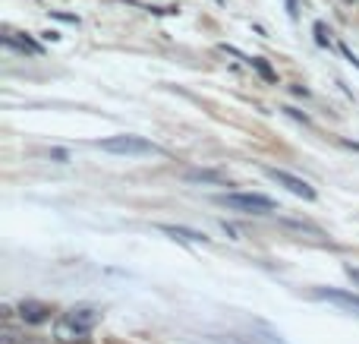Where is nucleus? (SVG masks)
Masks as SVG:
<instances>
[{
  "label": "nucleus",
  "mask_w": 359,
  "mask_h": 344,
  "mask_svg": "<svg viewBox=\"0 0 359 344\" xmlns=\"http://www.w3.org/2000/svg\"><path fill=\"white\" fill-rule=\"evenodd\" d=\"M217 206H227L233 212H243V215H265V212H274V199L262 193H221L215 196Z\"/></svg>",
  "instance_id": "nucleus-1"
},
{
  "label": "nucleus",
  "mask_w": 359,
  "mask_h": 344,
  "mask_svg": "<svg viewBox=\"0 0 359 344\" xmlns=\"http://www.w3.org/2000/svg\"><path fill=\"white\" fill-rule=\"evenodd\" d=\"M101 151H110V155H158V145L149 142V139L142 136H110V139H101V142H95Z\"/></svg>",
  "instance_id": "nucleus-2"
},
{
  "label": "nucleus",
  "mask_w": 359,
  "mask_h": 344,
  "mask_svg": "<svg viewBox=\"0 0 359 344\" xmlns=\"http://www.w3.org/2000/svg\"><path fill=\"white\" fill-rule=\"evenodd\" d=\"M265 174L274 180V183H281L284 190H290L293 196H299V199H306V202H312L315 199V190H312L306 180H299V177H293L290 171H281V167H265Z\"/></svg>",
  "instance_id": "nucleus-3"
},
{
  "label": "nucleus",
  "mask_w": 359,
  "mask_h": 344,
  "mask_svg": "<svg viewBox=\"0 0 359 344\" xmlns=\"http://www.w3.org/2000/svg\"><path fill=\"white\" fill-rule=\"evenodd\" d=\"M312 297H319V300H328V303H337L344 310L350 313H359V294H350V290H337V288H315Z\"/></svg>",
  "instance_id": "nucleus-4"
},
{
  "label": "nucleus",
  "mask_w": 359,
  "mask_h": 344,
  "mask_svg": "<svg viewBox=\"0 0 359 344\" xmlns=\"http://www.w3.org/2000/svg\"><path fill=\"white\" fill-rule=\"evenodd\" d=\"M19 319L26 325H41L51 319V306L41 300H22L19 303Z\"/></svg>",
  "instance_id": "nucleus-5"
},
{
  "label": "nucleus",
  "mask_w": 359,
  "mask_h": 344,
  "mask_svg": "<svg viewBox=\"0 0 359 344\" xmlns=\"http://www.w3.org/2000/svg\"><path fill=\"white\" fill-rule=\"evenodd\" d=\"M67 319H69V322H73L79 331H85V335H88V331H92L98 322H101V313H98V310H92V306H82V310L67 313Z\"/></svg>",
  "instance_id": "nucleus-6"
},
{
  "label": "nucleus",
  "mask_w": 359,
  "mask_h": 344,
  "mask_svg": "<svg viewBox=\"0 0 359 344\" xmlns=\"http://www.w3.org/2000/svg\"><path fill=\"white\" fill-rule=\"evenodd\" d=\"M3 42H7L10 48L22 51V54H41V44H38V42L26 38L22 32H13V28H3Z\"/></svg>",
  "instance_id": "nucleus-7"
},
{
  "label": "nucleus",
  "mask_w": 359,
  "mask_h": 344,
  "mask_svg": "<svg viewBox=\"0 0 359 344\" xmlns=\"http://www.w3.org/2000/svg\"><path fill=\"white\" fill-rule=\"evenodd\" d=\"M158 231L170 234L174 240H186V243H208V237L199 234V231H190V227H176V224H158Z\"/></svg>",
  "instance_id": "nucleus-8"
},
{
  "label": "nucleus",
  "mask_w": 359,
  "mask_h": 344,
  "mask_svg": "<svg viewBox=\"0 0 359 344\" xmlns=\"http://www.w3.org/2000/svg\"><path fill=\"white\" fill-rule=\"evenodd\" d=\"M54 338L60 344H73V341H82V338H85V331H79L67 316H63L60 322H57V329H54Z\"/></svg>",
  "instance_id": "nucleus-9"
},
{
  "label": "nucleus",
  "mask_w": 359,
  "mask_h": 344,
  "mask_svg": "<svg viewBox=\"0 0 359 344\" xmlns=\"http://www.w3.org/2000/svg\"><path fill=\"white\" fill-rule=\"evenodd\" d=\"M249 67H252V69H256V73H258V76H262L265 83H278V76H274V69H272V67H268V63H265V60H262V57H249Z\"/></svg>",
  "instance_id": "nucleus-10"
},
{
  "label": "nucleus",
  "mask_w": 359,
  "mask_h": 344,
  "mask_svg": "<svg viewBox=\"0 0 359 344\" xmlns=\"http://www.w3.org/2000/svg\"><path fill=\"white\" fill-rule=\"evenodd\" d=\"M186 180H199V183H224V174H217V171H186Z\"/></svg>",
  "instance_id": "nucleus-11"
},
{
  "label": "nucleus",
  "mask_w": 359,
  "mask_h": 344,
  "mask_svg": "<svg viewBox=\"0 0 359 344\" xmlns=\"http://www.w3.org/2000/svg\"><path fill=\"white\" fill-rule=\"evenodd\" d=\"M315 38H319V44H331V35H328V28H325V22H315Z\"/></svg>",
  "instance_id": "nucleus-12"
},
{
  "label": "nucleus",
  "mask_w": 359,
  "mask_h": 344,
  "mask_svg": "<svg viewBox=\"0 0 359 344\" xmlns=\"http://www.w3.org/2000/svg\"><path fill=\"white\" fill-rule=\"evenodd\" d=\"M281 110H284V114H290L293 120H299V124H309V117H306L303 110H297V108H281Z\"/></svg>",
  "instance_id": "nucleus-13"
},
{
  "label": "nucleus",
  "mask_w": 359,
  "mask_h": 344,
  "mask_svg": "<svg viewBox=\"0 0 359 344\" xmlns=\"http://www.w3.org/2000/svg\"><path fill=\"white\" fill-rule=\"evenodd\" d=\"M16 341H19L16 329H10V325H7V329H3V344H16Z\"/></svg>",
  "instance_id": "nucleus-14"
},
{
  "label": "nucleus",
  "mask_w": 359,
  "mask_h": 344,
  "mask_svg": "<svg viewBox=\"0 0 359 344\" xmlns=\"http://www.w3.org/2000/svg\"><path fill=\"white\" fill-rule=\"evenodd\" d=\"M340 51H344V54H347V60H350V63H353V67H356V69H359V60H356V54H353V51H350V48H347V44H340Z\"/></svg>",
  "instance_id": "nucleus-15"
},
{
  "label": "nucleus",
  "mask_w": 359,
  "mask_h": 344,
  "mask_svg": "<svg viewBox=\"0 0 359 344\" xmlns=\"http://www.w3.org/2000/svg\"><path fill=\"white\" fill-rule=\"evenodd\" d=\"M344 272H347V275H350V278H353V281H359V269H353V265H347V269H344Z\"/></svg>",
  "instance_id": "nucleus-16"
},
{
  "label": "nucleus",
  "mask_w": 359,
  "mask_h": 344,
  "mask_svg": "<svg viewBox=\"0 0 359 344\" xmlns=\"http://www.w3.org/2000/svg\"><path fill=\"white\" fill-rule=\"evenodd\" d=\"M344 3H356V0H344Z\"/></svg>",
  "instance_id": "nucleus-17"
}]
</instances>
